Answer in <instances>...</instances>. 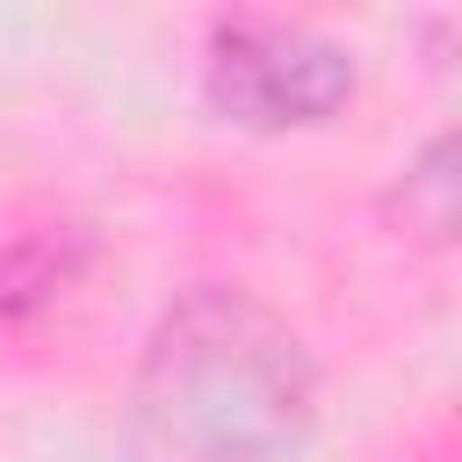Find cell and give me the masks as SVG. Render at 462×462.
Instances as JSON below:
<instances>
[{
    "instance_id": "6da1fadb",
    "label": "cell",
    "mask_w": 462,
    "mask_h": 462,
    "mask_svg": "<svg viewBox=\"0 0 462 462\" xmlns=\"http://www.w3.org/2000/svg\"><path fill=\"white\" fill-rule=\"evenodd\" d=\"M318 361L245 282H188L123 390V462H303Z\"/></svg>"
},
{
    "instance_id": "7a4b0ae2",
    "label": "cell",
    "mask_w": 462,
    "mask_h": 462,
    "mask_svg": "<svg viewBox=\"0 0 462 462\" xmlns=\"http://www.w3.org/2000/svg\"><path fill=\"white\" fill-rule=\"evenodd\" d=\"M361 94V58L296 14H217L202 29V101L253 137L325 130Z\"/></svg>"
},
{
    "instance_id": "3957f363",
    "label": "cell",
    "mask_w": 462,
    "mask_h": 462,
    "mask_svg": "<svg viewBox=\"0 0 462 462\" xmlns=\"http://www.w3.org/2000/svg\"><path fill=\"white\" fill-rule=\"evenodd\" d=\"M87 260H94V245H87V231H72V224H43V231L14 238V245L0 253V318H7V325L43 318L51 303H65V296L79 289Z\"/></svg>"
},
{
    "instance_id": "277c9868",
    "label": "cell",
    "mask_w": 462,
    "mask_h": 462,
    "mask_svg": "<svg viewBox=\"0 0 462 462\" xmlns=\"http://www.w3.org/2000/svg\"><path fill=\"white\" fill-rule=\"evenodd\" d=\"M383 224L404 245L440 253L455 238V173H448V130H433L411 159H397L390 188H383Z\"/></svg>"
}]
</instances>
